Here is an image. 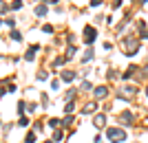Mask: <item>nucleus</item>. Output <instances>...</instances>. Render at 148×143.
I'll return each instance as SVG.
<instances>
[{
    "mask_svg": "<svg viewBox=\"0 0 148 143\" xmlns=\"http://www.w3.org/2000/svg\"><path fill=\"white\" fill-rule=\"evenodd\" d=\"M93 55H95V53H93L91 49H86V53H84V57H82V62H84V64H86V62H91V60H93Z\"/></svg>",
    "mask_w": 148,
    "mask_h": 143,
    "instance_id": "obj_15",
    "label": "nucleus"
},
{
    "mask_svg": "<svg viewBox=\"0 0 148 143\" xmlns=\"http://www.w3.org/2000/svg\"><path fill=\"white\" fill-rule=\"evenodd\" d=\"M146 95H148V86H146Z\"/></svg>",
    "mask_w": 148,
    "mask_h": 143,
    "instance_id": "obj_36",
    "label": "nucleus"
},
{
    "mask_svg": "<svg viewBox=\"0 0 148 143\" xmlns=\"http://www.w3.org/2000/svg\"><path fill=\"white\" fill-rule=\"evenodd\" d=\"M73 53H75V46L71 44V46L66 49V53H64V57H66V60H71V57H73Z\"/></svg>",
    "mask_w": 148,
    "mask_h": 143,
    "instance_id": "obj_17",
    "label": "nucleus"
},
{
    "mask_svg": "<svg viewBox=\"0 0 148 143\" xmlns=\"http://www.w3.org/2000/svg\"><path fill=\"white\" fill-rule=\"evenodd\" d=\"M47 104H49V95L44 93V95H42V106H47Z\"/></svg>",
    "mask_w": 148,
    "mask_h": 143,
    "instance_id": "obj_28",
    "label": "nucleus"
},
{
    "mask_svg": "<svg viewBox=\"0 0 148 143\" xmlns=\"http://www.w3.org/2000/svg\"><path fill=\"white\" fill-rule=\"evenodd\" d=\"M44 2H47V5H56L58 0H44Z\"/></svg>",
    "mask_w": 148,
    "mask_h": 143,
    "instance_id": "obj_32",
    "label": "nucleus"
},
{
    "mask_svg": "<svg viewBox=\"0 0 148 143\" xmlns=\"http://www.w3.org/2000/svg\"><path fill=\"white\" fill-rule=\"evenodd\" d=\"M135 73H137V66H128V68L122 73V79H130V77H133Z\"/></svg>",
    "mask_w": 148,
    "mask_h": 143,
    "instance_id": "obj_11",
    "label": "nucleus"
},
{
    "mask_svg": "<svg viewBox=\"0 0 148 143\" xmlns=\"http://www.w3.org/2000/svg\"><path fill=\"white\" fill-rule=\"evenodd\" d=\"M73 110H75V104H73V101H69L66 106H64V112H66V115H71Z\"/></svg>",
    "mask_w": 148,
    "mask_h": 143,
    "instance_id": "obj_18",
    "label": "nucleus"
},
{
    "mask_svg": "<svg viewBox=\"0 0 148 143\" xmlns=\"http://www.w3.org/2000/svg\"><path fill=\"white\" fill-rule=\"evenodd\" d=\"M122 44H124V51H126V55L133 57L137 51H139V44H142V40H139V37L128 35V37H124V40H122Z\"/></svg>",
    "mask_w": 148,
    "mask_h": 143,
    "instance_id": "obj_2",
    "label": "nucleus"
},
{
    "mask_svg": "<svg viewBox=\"0 0 148 143\" xmlns=\"http://www.w3.org/2000/svg\"><path fill=\"white\" fill-rule=\"evenodd\" d=\"M42 31H44V33H53V26H51V24H44Z\"/></svg>",
    "mask_w": 148,
    "mask_h": 143,
    "instance_id": "obj_26",
    "label": "nucleus"
},
{
    "mask_svg": "<svg viewBox=\"0 0 148 143\" xmlns=\"http://www.w3.org/2000/svg\"><path fill=\"white\" fill-rule=\"evenodd\" d=\"M9 9H11V7L7 5L5 0H0V13H7V11H9Z\"/></svg>",
    "mask_w": 148,
    "mask_h": 143,
    "instance_id": "obj_19",
    "label": "nucleus"
},
{
    "mask_svg": "<svg viewBox=\"0 0 148 143\" xmlns=\"http://www.w3.org/2000/svg\"><path fill=\"white\" fill-rule=\"evenodd\" d=\"M82 35H84V42H86L88 46H91V44L95 42V35H97V31H95V26H84Z\"/></svg>",
    "mask_w": 148,
    "mask_h": 143,
    "instance_id": "obj_4",
    "label": "nucleus"
},
{
    "mask_svg": "<svg viewBox=\"0 0 148 143\" xmlns=\"http://www.w3.org/2000/svg\"><path fill=\"white\" fill-rule=\"evenodd\" d=\"M119 5H122V0H115V2H113V9H119Z\"/></svg>",
    "mask_w": 148,
    "mask_h": 143,
    "instance_id": "obj_30",
    "label": "nucleus"
},
{
    "mask_svg": "<svg viewBox=\"0 0 148 143\" xmlns=\"http://www.w3.org/2000/svg\"><path fill=\"white\" fill-rule=\"evenodd\" d=\"M93 123H95V128H97V130H102V128L106 125V115H104V112H95Z\"/></svg>",
    "mask_w": 148,
    "mask_h": 143,
    "instance_id": "obj_5",
    "label": "nucleus"
},
{
    "mask_svg": "<svg viewBox=\"0 0 148 143\" xmlns=\"http://www.w3.org/2000/svg\"><path fill=\"white\" fill-rule=\"evenodd\" d=\"M106 139L111 143H124L128 139V134H126V130L122 125H111V128H106Z\"/></svg>",
    "mask_w": 148,
    "mask_h": 143,
    "instance_id": "obj_1",
    "label": "nucleus"
},
{
    "mask_svg": "<svg viewBox=\"0 0 148 143\" xmlns=\"http://www.w3.org/2000/svg\"><path fill=\"white\" fill-rule=\"evenodd\" d=\"M5 24H9V26H16V20H13V18H7V20H5Z\"/></svg>",
    "mask_w": 148,
    "mask_h": 143,
    "instance_id": "obj_27",
    "label": "nucleus"
},
{
    "mask_svg": "<svg viewBox=\"0 0 148 143\" xmlns=\"http://www.w3.org/2000/svg\"><path fill=\"white\" fill-rule=\"evenodd\" d=\"M47 11H49V5H47V2H44V5H38L36 9H33L36 16H47Z\"/></svg>",
    "mask_w": 148,
    "mask_h": 143,
    "instance_id": "obj_9",
    "label": "nucleus"
},
{
    "mask_svg": "<svg viewBox=\"0 0 148 143\" xmlns=\"http://www.w3.org/2000/svg\"><path fill=\"white\" fill-rule=\"evenodd\" d=\"M93 97H95V99H106V97H108V88H106V86L93 88Z\"/></svg>",
    "mask_w": 148,
    "mask_h": 143,
    "instance_id": "obj_6",
    "label": "nucleus"
},
{
    "mask_svg": "<svg viewBox=\"0 0 148 143\" xmlns=\"http://www.w3.org/2000/svg\"><path fill=\"white\" fill-rule=\"evenodd\" d=\"M60 123H62L60 119H49V125H51V128H58Z\"/></svg>",
    "mask_w": 148,
    "mask_h": 143,
    "instance_id": "obj_21",
    "label": "nucleus"
},
{
    "mask_svg": "<svg viewBox=\"0 0 148 143\" xmlns=\"http://www.w3.org/2000/svg\"><path fill=\"white\" fill-rule=\"evenodd\" d=\"M47 77H49V75H47V70H40V73H38V79H40V81H44Z\"/></svg>",
    "mask_w": 148,
    "mask_h": 143,
    "instance_id": "obj_23",
    "label": "nucleus"
},
{
    "mask_svg": "<svg viewBox=\"0 0 148 143\" xmlns=\"http://www.w3.org/2000/svg\"><path fill=\"white\" fill-rule=\"evenodd\" d=\"M2 22H5V20H0V26H2Z\"/></svg>",
    "mask_w": 148,
    "mask_h": 143,
    "instance_id": "obj_35",
    "label": "nucleus"
},
{
    "mask_svg": "<svg viewBox=\"0 0 148 143\" xmlns=\"http://www.w3.org/2000/svg\"><path fill=\"white\" fill-rule=\"evenodd\" d=\"M9 7H11V9H16V11H18V9H22V0H13V2H11V5H9Z\"/></svg>",
    "mask_w": 148,
    "mask_h": 143,
    "instance_id": "obj_20",
    "label": "nucleus"
},
{
    "mask_svg": "<svg viewBox=\"0 0 148 143\" xmlns=\"http://www.w3.org/2000/svg\"><path fill=\"white\" fill-rule=\"evenodd\" d=\"M38 51H40V46H38V44L29 46V49H27V53H25V60H27V62H31V60L36 57V53H38Z\"/></svg>",
    "mask_w": 148,
    "mask_h": 143,
    "instance_id": "obj_7",
    "label": "nucleus"
},
{
    "mask_svg": "<svg viewBox=\"0 0 148 143\" xmlns=\"http://www.w3.org/2000/svg\"><path fill=\"white\" fill-rule=\"evenodd\" d=\"M0 123H2V121H0Z\"/></svg>",
    "mask_w": 148,
    "mask_h": 143,
    "instance_id": "obj_37",
    "label": "nucleus"
},
{
    "mask_svg": "<svg viewBox=\"0 0 148 143\" xmlns=\"http://www.w3.org/2000/svg\"><path fill=\"white\" fill-rule=\"evenodd\" d=\"M9 37H11L13 42H20V40H22V33H20V31H18V29H13V31H11V33H9Z\"/></svg>",
    "mask_w": 148,
    "mask_h": 143,
    "instance_id": "obj_12",
    "label": "nucleus"
},
{
    "mask_svg": "<svg viewBox=\"0 0 148 143\" xmlns=\"http://www.w3.org/2000/svg\"><path fill=\"white\" fill-rule=\"evenodd\" d=\"M102 5V0H91V7H99Z\"/></svg>",
    "mask_w": 148,
    "mask_h": 143,
    "instance_id": "obj_29",
    "label": "nucleus"
},
{
    "mask_svg": "<svg viewBox=\"0 0 148 143\" xmlns=\"http://www.w3.org/2000/svg\"><path fill=\"white\" fill-rule=\"evenodd\" d=\"M80 90H82V93H88V90H93V84H91V81H82Z\"/></svg>",
    "mask_w": 148,
    "mask_h": 143,
    "instance_id": "obj_14",
    "label": "nucleus"
},
{
    "mask_svg": "<svg viewBox=\"0 0 148 143\" xmlns=\"http://www.w3.org/2000/svg\"><path fill=\"white\" fill-rule=\"evenodd\" d=\"M56 141H62V132H60V130L53 132V143H56Z\"/></svg>",
    "mask_w": 148,
    "mask_h": 143,
    "instance_id": "obj_22",
    "label": "nucleus"
},
{
    "mask_svg": "<svg viewBox=\"0 0 148 143\" xmlns=\"http://www.w3.org/2000/svg\"><path fill=\"white\" fill-rule=\"evenodd\" d=\"M137 143H139V141H137Z\"/></svg>",
    "mask_w": 148,
    "mask_h": 143,
    "instance_id": "obj_38",
    "label": "nucleus"
},
{
    "mask_svg": "<svg viewBox=\"0 0 148 143\" xmlns=\"http://www.w3.org/2000/svg\"><path fill=\"white\" fill-rule=\"evenodd\" d=\"M146 2H148V0H139V5H146Z\"/></svg>",
    "mask_w": 148,
    "mask_h": 143,
    "instance_id": "obj_33",
    "label": "nucleus"
},
{
    "mask_svg": "<svg viewBox=\"0 0 148 143\" xmlns=\"http://www.w3.org/2000/svg\"><path fill=\"white\" fill-rule=\"evenodd\" d=\"M142 73H144V75H146V77H148V64H144V68H142Z\"/></svg>",
    "mask_w": 148,
    "mask_h": 143,
    "instance_id": "obj_31",
    "label": "nucleus"
},
{
    "mask_svg": "<svg viewBox=\"0 0 148 143\" xmlns=\"http://www.w3.org/2000/svg\"><path fill=\"white\" fill-rule=\"evenodd\" d=\"M64 99H66V104H69V101H73V99H75V88H69V93L64 95Z\"/></svg>",
    "mask_w": 148,
    "mask_h": 143,
    "instance_id": "obj_16",
    "label": "nucleus"
},
{
    "mask_svg": "<svg viewBox=\"0 0 148 143\" xmlns=\"http://www.w3.org/2000/svg\"><path fill=\"white\" fill-rule=\"evenodd\" d=\"M119 125H124V128H133L135 125V115L130 110H122L119 112Z\"/></svg>",
    "mask_w": 148,
    "mask_h": 143,
    "instance_id": "obj_3",
    "label": "nucleus"
},
{
    "mask_svg": "<svg viewBox=\"0 0 148 143\" xmlns=\"http://www.w3.org/2000/svg\"><path fill=\"white\" fill-rule=\"evenodd\" d=\"M73 79H75V73H73V70H62V81L71 84Z\"/></svg>",
    "mask_w": 148,
    "mask_h": 143,
    "instance_id": "obj_10",
    "label": "nucleus"
},
{
    "mask_svg": "<svg viewBox=\"0 0 148 143\" xmlns=\"http://www.w3.org/2000/svg\"><path fill=\"white\" fill-rule=\"evenodd\" d=\"M71 123H73V117H71V115H69V117L64 119V121H62V125H66V128H69V125H71Z\"/></svg>",
    "mask_w": 148,
    "mask_h": 143,
    "instance_id": "obj_24",
    "label": "nucleus"
},
{
    "mask_svg": "<svg viewBox=\"0 0 148 143\" xmlns=\"http://www.w3.org/2000/svg\"><path fill=\"white\" fill-rule=\"evenodd\" d=\"M44 143H53V139H51V141H44Z\"/></svg>",
    "mask_w": 148,
    "mask_h": 143,
    "instance_id": "obj_34",
    "label": "nucleus"
},
{
    "mask_svg": "<svg viewBox=\"0 0 148 143\" xmlns=\"http://www.w3.org/2000/svg\"><path fill=\"white\" fill-rule=\"evenodd\" d=\"M95 110H97V104H95V101H91V104H86V106L82 108V115H93Z\"/></svg>",
    "mask_w": 148,
    "mask_h": 143,
    "instance_id": "obj_8",
    "label": "nucleus"
},
{
    "mask_svg": "<svg viewBox=\"0 0 148 143\" xmlns=\"http://www.w3.org/2000/svg\"><path fill=\"white\" fill-rule=\"evenodd\" d=\"M38 137H36V132H27V137H25V143H36Z\"/></svg>",
    "mask_w": 148,
    "mask_h": 143,
    "instance_id": "obj_13",
    "label": "nucleus"
},
{
    "mask_svg": "<svg viewBox=\"0 0 148 143\" xmlns=\"http://www.w3.org/2000/svg\"><path fill=\"white\" fill-rule=\"evenodd\" d=\"M25 108H27V104H25V101H20V104H18V115H22Z\"/></svg>",
    "mask_w": 148,
    "mask_h": 143,
    "instance_id": "obj_25",
    "label": "nucleus"
}]
</instances>
